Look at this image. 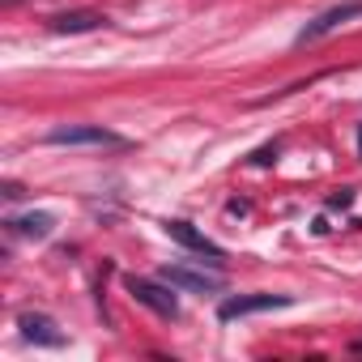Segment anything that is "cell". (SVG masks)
Returning a JSON list of instances; mask_svg holds the SVG:
<instances>
[{"instance_id": "7a4b0ae2", "label": "cell", "mask_w": 362, "mask_h": 362, "mask_svg": "<svg viewBox=\"0 0 362 362\" xmlns=\"http://www.w3.org/2000/svg\"><path fill=\"white\" fill-rule=\"evenodd\" d=\"M47 145H90V149H119L124 136H115L111 128L103 124H69V128H52L47 132Z\"/></svg>"}, {"instance_id": "5b68a950", "label": "cell", "mask_w": 362, "mask_h": 362, "mask_svg": "<svg viewBox=\"0 0 362 362\" xmlns=\"http://www.w3.org/2000/svg\"><path fill=\"white\" fill-rule=\"evenodd\" d=\"M18 328H22V337H26L30 345H43V349H60V345H64L60 324H56L52 315H43V311H22V315H18Z\"/></svg>"}, {"instance_id": "ba28073f", "label": "cell", "mask_w": 362, "mask_h": 362, "mask_svg": "<svg viewBox=\"0 0 362 362\" xmlns=\"http://www.w3.org/2000/svg\"><path fill=\"white\" fill-rule=\"evenodd\" d=\"M98 26H107V18L98 9H69V13L52 18L56 35H86V30H98Z\"/></svg>"}, {"instance_id": "52a82bcc", "label": "cell", "mask_w": 362, "mask_h": 362, "mask_svg": "<svg viewBox=\"0 0 362 362\" xmlns=\"http://www.w3.org/2000/svg\"><path fill=\"white\" fill-rule=\"evenodd\" d=\"M162 281H170L175 290H192V294H222V286H226L218 273H197V269H184V264H166Z\"/></svg>"}, {"instance_id": "9c48e42d", "label": "cell", "mask_w": 362, "mask_h": 362, "mask_svg": "<svg viewBox=\"0 0 362 362\" xmlns=\"http://www.w3.org/2000/svg\"><path fill=\"white\" fill-rule=\"evenodd\" d=\"M5 226H9L13 235H22V239H47V235L56 230V218L39 209V214H22V218H9Z\"/></svg>"}, {"instance_id": "6da1fadb", "label": "cell", "mask_w": 362, "mask_h": 362, "mask_svg": "<svg viewBox=\"0 0 362 362\" xmlns=\"http://www.w3.org/2000/svg\"><path fill=\"white\" fill-rule=\"evenodd\" d=\"M124 286H128V294L141 303V307H149L153 315H162V320H179V298L170 294L175 286L170 281H145V277H124Z\"/></svg>"}, {"instance_id": "8992f818", "label": "cell", "mask_w": 362, "mask_h": 362, "mask_svg": "<svg viewBox=\"0 0 362 362\" xmlns=\"http://www.w3.org/2000/svg\"><path fill=\"white\" fill-rule=\"evenodd\" d=\"M162 230H166L175 243H184L188 252H201V256H209L214 264H222V256H226V252H222L214 239H205V235H201L192 222H184V218H170V222H162Z\"/></svg>"}, {"instance_id": "277c9868", "label": "cell", "mask_w": 362, "mask_h": 362, "mask_svg": "<svg viewBox=\"0 0 362 362\" xmlns=\"http://www.w3.org/2000/svg\"><path fill=\"white\" fill-rule=\"evenodd\" d=\"M354 18H362V0H345V5H337V9H324V13H320L315 22H307V26L298 30V43H315V39L332 35L337 26L354 22Z\"/></svg>"}, {"instance_id": "30bf717a", "label": "cell", "mask_w": 362, "mask_h": 362, "mask_svg": "<svg viewBox=\"0 0 362 362\" xmlns=\"http://www.w3.org/2000/svg\"><path fill=\"white\" fill-rule=\"evenodd\" d=\"M5 201H22V188L18 184H5Z\"/></svg>"}, {"instance_id": "3957f363", "label": "cell", "mask_w": 362, "mask_h": 362, "mask_svg": "<svg viewBox=\"0 0 362 362\" xmlns=\"http://www.w3.org/2000/svg\"><path fill=\"white\" fill-rule=\"evenodd\" d=\"M294 298L290 294H235L218 307V320H243V315H256V311H273V307H290Z\"/></svg>"}]
</instances>
